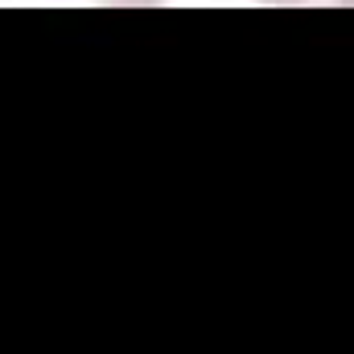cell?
I'll return each mask as SVG.
<instances>
[{"label": "cell", "mask_w": 354, "mask_h": 354, "mask_svg": "<svg viewBox=\"0 0 354 354\" xmlns=\"http://www.w3.org/2000/svg\"><path fill=\"white\" fill-rule=\"evenodd\" d=\"M260 4H297V0H260Z\"/></svg>", "instance_id": "1"}]
</instances>
